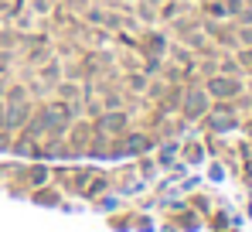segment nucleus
<instances>
[{
    "mask_svg": "<svg viewBox=\"0 0 252 232\" xmlns=\"http://www.w3.org/2000/svg\"><path fill=\"white\" fill-rule=\"evenodd\" d=\"M106 130H123V116H106Z\"/></svg>",
    "mask_w": 252,
    "mask_h": 232,
    "instance_id": "1",
    "label": "nucleus"
}]
</instances>
